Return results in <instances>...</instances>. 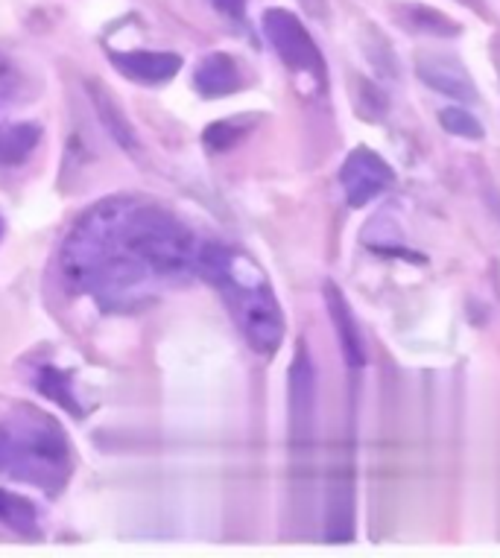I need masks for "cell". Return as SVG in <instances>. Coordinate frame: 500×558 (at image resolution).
Wrapping results in <instances>:
<instances>
[{
    "mask_svg": "<svg viewBox=\"0 0 500 558\" xmlns=\"http://www.w3.org/2000/svg\"><path fill=\"white\" fill-rule=\"evenodd\" d=\"M199 263L191 228L170 211L132 196L103 199L62 243L68 290L97 298L106 310H132L158 296L164 284H182Z\"/></svg>",
    "mask_w": 500,
    "mask_h": 558,
    "instance_id": "1",
    "label": "cell"
},
{
    "mask_svg": "<svg viewBox=\"0 0 500 558\" xmlns=\"http://www.w3.org/2000/svg\"><path fill=\"white\" fill-rule=\"evenodd\" d=\"M196 272L205 281H211L220 290V296L226 298L231 316L240 334L246 336V342L258 354L272 357L284 339V313L278 307V298L272 293L264 269L240 249L211 243V246H199Z\"/></svg>",
    "mask_w": 500,
    "mask_h": 558,
    "instance_id": "2",
    "label": "cell"
},
{
    "mask_svg": "<svg viewBox=\"0 0 500 558\" xmlns=\"http://www.w3.org/2000/svg\"><path fill=\"white\" fill-rule=\"evenodd\" d=\"M68 471V442L50 418L36 415V424H21L15 430V453L9 462L12 477L56 491L68 480Z\"/></svg>",
    "mask_w": 500,
    "mask_h": 558,
    "instance_id": "3",
    "label": "cell"
},
{
    "mask_svg": "<svg viewBox=\"0 0 500 558\" xmlns=\"http://www.w3.org/2000/svg\"><path fill=\"white\" fill-rule=\"evenodd\" d=\"M316 439V372L305 342H299L290 366V453L310 456Z\"/></svg>",
    "mask_w": 500,
    "mask_h": 558,
    "instance_id": "4",
    "label": "cell"
},
{
    "mask_svg": "<svg viewBox=\"0 0 500 558\" xmlns=\"http://www.w3.org/2000/svg\"><path fill=\"white\" fill-rule=\"evenodd\" d=\"M264 33H267L270 44L275 47V53L293 71H302V74L316 76V79L325 76V59H322L316 41L305 30V24L293 12H287V9H267L264 12Z\"/></svg>",
    "mask_w": 500,
    "mask_h": 558,
    "instance_id": "5",
    "label": "cell"
},
{
    "mask_svg": "<svg viewBox=\"0 0 500 558\" xmlns=\"http://www.w3.org/2000/svg\"><path fill=\"white\" fill-rule=\"evenodd\" d=\"M392 179H395L392 167L369 147L351 149L343 170H340V185L346 190L351 208H363L372 199H378L386 187L392 185Z\"/></svg>",
    "mask_w": 500,
    "mask_h": 558,
    "instance_id": "6",
    "label": "cell"
},
{
    "mask_svg": "<svg viewBox=\"0 0 500 558\" xmlns=\"http://www.w3.org/2000/svg\"><path fill=\"white\" fill-rule=\"evenodd\" d=\"M325 538L334 544H346L354 538V465L351 459L334 465L328 477Z\"/></svg>",
    "mask_w": 500,
    "mask_h": 558,
    "instance_id": "7",
    "label": "cell"
},
{
    "mask_svg": "<svg viewBox=\"0 0 500 558\" xmlns=\"http://www.w3.org/2000/svg\"><path fill=\"white\" fill-rule=\"evenodd\" d=\"M120 74L141 85H161L170 82L182 71V56L176 53H158V50H126L109 56Z\"/></svg>",
    "mask_w": 500,
    "mask_h": 558,
    "instance_id": "8",
    "label": "cell"
},
{
    "mask_svg": "<svg viewBox=\"0 0 500 558\" xmlns=\"http://www.w3.org/2000/svg\"><path fill=\"white\" fill-rule=\"evenodd\" d=\"M416 71L422 76L424 85H430L439 94H448V97L462 100V103L477 100V88H474L471 76L465 74V68L451 56H422Z\"/></svg>",
    "mask_w": 500,
    "mask_h": 558,
    "instance_id": "9",
    "label": "cell"
},
{
    "mask_svg": "<svg viewBox=\"0 0 500 558\" xmlns=\"http://www.w3.org/2000/svg\"><path fill=\"white\" fill-rule=\"evenodd\" d=\"M325 304H328V313H331V322L337 328V339H340V348H343V357L351 369H360L366 366V345H363V334L357 328V319L348 307L346 296L340 293L337 284H325Z\"/></svg>",
    "mask_w": 500,
    "mask_h": 558,
    "instance_id": "10",
    "label": "cell"
},
{
    "mask_svg": "<svg viewBox=\"0 0 500 558\" xmlns=\"http://www.w3.org/2000/svg\"><path fill=\"white\" fill-rule=\"evenodd\" d=\"M88 94H91L94 112L100 117V123L106 126L109 138H112L123 152L138 155V135H135V129H132V123L126 120L123 109L115 103V97L109 94V88H106L103 82H88Z\"/></svg>",
    "mask_w": 500,
    "mask_h": 558,
    "instance_id": "11",
    "label": "cell"
},
{
    "mask_svg": "<svg viewBox=\"0 0 500 558\" xmlns=\"http://www.w3.org/2000/svg\"><path fill=\"white\" fill-rule=\"evenodd\" d=\"M193 85L205 97H226L243 85V79L237 71V62L231 59L229 53H211L196 65Z\"/></svg>",
    "mask_w": 500,
    "mask_h": 558,
    "instance_id": "12",
    "label": "cell"
},
{
    "mask_svg": "<svg viewBox=\"0 0 500 558\" xmlns=\"http://www.w3.org/2000/svg\"><path fill=\"white\" fill-rule=\"evenodd\" d=\"M41 144L36 123H0V167H21Z\"/></svg>",
    "mask_w": 500,
    "mask_h": 558,
    "instance_id": "13",
    "label": "cell"
},
{
    "mask_svg": "<svg viewBox=\"0 0 500 558\" xmlns=\"http://www.w3.org/2000/svg\"><path fill=\"white\" fill-rule=\"evenodd\" d=\"M0 523L21 538H39L41 535L39 509L33 506V500L12 494L6 488H0Z\"/></svg>",
    "mask_w": 500,
    "mask_h": 558,
    "instance_id": "14",
    "label": "cell"
},
{
    "mask_svg": "<svg viewBox=\"0 0 500 558\" xmlns=\"http://www.w3.org/2000/svg\"><path fill=\"white\" fill-rule=\"evenodd\" d=\"M36 386H39V392L44 398L56 401L59 407H65L68 412H74L77 418H82V407H79L74 392H71L68 374L59 372V369H41L39 377H36Z\"/></svg>",
    "mask_w": 500,
    "mask_h": 558,
    "instance_id": "15",
    "label": "cell"
},
{
    "mask_svg": "<svg viewBox=\"0 0 500 558\" xmlns=\"http://www.w3.org/2000/svg\"><path fill=\"white\" fill-rule=\"evenodd\" d=\"M439 123H442L445 132H451V135H457V138H468V141L483 138V126H480V120H477L471 112H465V109H457V106L442 109V112H439Z\"/></svg>",
    "mask_w": 500,
    "mask_h": 558,
    "instance_id": "16",
    "label": "cell"
},
{
    "mask_svg": "<svg viewBox=\"0 0 500 558\" xmlns=\"http://www.w3.org/2000/svg\"><path fill=\"white\" fill-rule=\"evenodd\" d=\"M246 132H249V126H243L237 120H220V123L205 129V147L211 152H223V149L234 147Z\"/></svg>",
    "mask_w": 500,
    "mask_h": 558,
    "instance_id": "17",
    "label": "cell"
},
{
    "mask_svg": "<svg viewBox=\"0 0 500 558\" xmlns=\"http://www.w3.org/2000/svg\"><path fill=\"white\" fill-rule=\"evenodd\" d=\"M18 88H21V74L15 71V65L6 56H0V109L15 100Z\"/></svg>",
    "mask_w": 500,
    "mask_h": 558,
    "instance_id": "18",
    "label": "cell"
},
{
    "mask_svg": "<svg viewBox=\"0 0 500 558\" xmlns=\"http://www.w3.org/2000/svg\"><path fill=\"white\" fill-rule=\"evenodd\" d=\"M12 453H15V430L6 427V424H0V468L9 471Z\"/></svg>",
    "mask_w": 500,
    "mask_h": 558,
    "instance_id": "19",
    "label": "cell"
},
{
    "mask_svg": "<svg viewBox=\"0 0 500 558\" xmlns=\"http://www.w3.org/2000/svg\"><path fill=\"white\" fill-rule=\"evenodd\" d=\"M214 6L223 12V15H229V18H237V21H243V12H246V0H214Z\"/></svg>",
    "mask_w": 500,
    "mask_h": 558,
    "instance_id": "20",
    "label": "cell"
}]
</instances>
